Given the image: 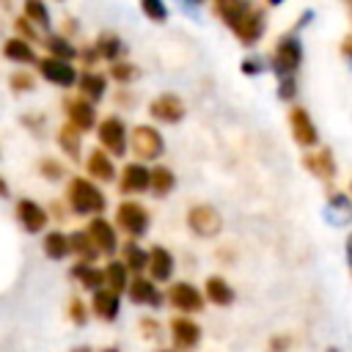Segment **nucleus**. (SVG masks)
I'll return each instance as SVG.
<instances>
[{
	"instance_id": "nucleus-1",
	"label": "nucleus",
	"mask_w": 352,
	"mask_h": 352,
	"mask_svg": "<svg viewBox=\"0 0 352 352\" xmlns=\"http://www.w3.org/2000/svg\"><path fill=\"white\" fill-rule=\"evenodd\" d=\"M212 11L239 38L242 47H253L267 30L264 6H256V3H248V0H214Z\"/></svg>"
},
{
	"instance_id": "nucleus-2",
	"label": "nucleus",
	"mask_w": 352,
	"mask_h": 352,
	"mask_svg": "<svg viewBox=\"0 0 352 352\" xmlns=\"http://www.w3.org/2000/svg\"><path fill=\"white\" fill-rule=\"evenodd\" d=\"M300 63H302V41H300L297 30L283 33V36L275 41L272 55H270L272 72L278 74V80H297Z\"/></svg>"
},
{
	"instance_id": "nucleus-3",
	"label": "nucleus",
	"mask_w": 352,
	"mask_h": 352,
	"mask_svg": "<svg viewBox=\"0 0 352 352\" xmlns=\"http://www.w3.org/2000/svg\"><path fill=\"white\" fill-rule=\"evenodd\" d=\"M66 201H69V209H72L74 214H96V217H99V212L107 206L104 192H102L91 179H85V176H74V179L69 182V187H66Z\"/></svg>"
},
{
	"instance_id": "nucleus-4",
	"label": "nucleus",
	"mask_w": 352,
	"mask_h": 352,
	"mask_svg": "<svg viewBox=\"0 0 352 352\" xmlns=\"http://www.w3.org/2000/svg\"><path fill=\"white\" fill-rule=\"evenodd\" d=\"M96 138H99V146H102L110 157H124V154H126L129 129H126V124L121 121V116H107V118H102L99 126H96Z\"/></svg>"
},
{
	"instance_id": "nucleus-5",
	"label": "nucleus",
	"mask_w": 352,
	"mask_h": 352,
	"mask_svg": "<svg viewBox=\"0 0 352 352\" xmlns=\"http://www.w3.org/2000/svg\"><path fill=\"white\" fill-rule=\"evenodd\" d=\"M289 132H292V140L302 148H316L319 146V129L311 118V113L300 104H292L289 107Z\"/></svg>"
},
{
	"instance_id": "nucleus-6",
	"label": "nucleus",
	"mask_w": 352,
	"mask_h": 352,
	"mask_svg": "<svg viewBox=\"0 0 352 352\" xmlns=\"http://www.w3.org/2000/svg\"><path fill=\"white\" fill-rule=\"evenodd\" d=\"M129 146H132V151H135L140 160H157V157H162V151H165V140H162V135H160L151 124H138V126H132V132H129Z\"/></svg>"
},
{
	"instance_id": "nucleus-7",
	"label": "nucleus",
	"mask_w": 352,
	"mask_h": 352,
	"mask_svg": "<svg viewBox=\"0 0 352 352\" xmlns=\"http://www.w3.org/2000/svg\"><path fill=\"white\" fill-rule=\"evenodd\" d=\"M116 223L124 234H129V239H138L148 231V212L138 201H124L116 209Z\"/></svg>"
},
{
	"instance_id": "nucleus-8",
	"label": "nucleus",
	"mask_w": 352,
	"mask_h": 352,
	"mask_svg": "<svg viewBox=\"0 0 352 352\" xmlns=\"http://www.w3.org/2000/svg\"><path fill=\"white\" fill-rule=\"evenodd\" d=\"M187 226H190L192 234L209 239V236H217V234H220L223 217H220V212H217L214 206H209V204H192V206L187 209Z\"/></svg>"
},
{
	"instance_id": "nucleus-9",
	"label": "nucleus",
	"mask_w": 352,
	"mask_h": 352,
	"mask_svg": "<svg viewBox=\"0 0 352 352\" xmlns=\"http://www.w3.org/2000/svg\"><path fill=\"white\" fill-rule=\"evenodd\" d=\"M302 168H305L314 179H319V182H333L336 173H338L336 157H333V148H330V146H319V148L302 154Z\"/></svg>"
},
{
	"instance_id": "nucleus-10",
	"label": "nucleus",
	"mask_w": 352,
	"mask_h": 352,
	"mask_svg": "<svg viewBox=\"0 0 352 352\" xmlns=\"http://www.w3.org/2000/svg\"><path fill=\"white\" fill-rule=\"evenodd\" d=\"M148 113H151L154 121H162V124H179V121L184 118L187 107H184V99H182L179 94H170V91H168V94H160V96L151 99Z\"/></svg>"
},
{
	"instance_id": "nucleus-11",
	"label": "nucleus",
	"mask_w": 352,
	"mask_h": 352,
	"mask_svg": "<svg viewBox=\"0 0 352 352\" xmlns=\"http://www.w3.org/2000/svg\"><path fill=\"white\" fill-rule=\"evenodd\" d=\"M204 294L190 283V280H176L170 289H168V302L182 311V314H198L204 311Z\"/></svg>"
},
{
	"instance_id": "nucleus-12",
	"label": "nucleus",
	"mask_w": 352,
	"mask_h": 352,
	"mask_svg": "<svg viewBox=\"0 0 352 352\" xmlns=\"http://www.w3.org/2000/svg\"><path fill=\"white\" fill-rule=\"evenodd\" d=\"M170 341L179 352H192L201 344V327L190 316H173L170 319Z\"/></svg>"
},
{
	"instance_id": "nucleus-13",
	"label": "nucleus",
	"mask_w": 352,
	"mask_h": 352,
	"mask_svg": "<svg viewBox=\"0 0 352 352\" xmlns=\"http://www.w3.org/2000/svg\"><path fill=\"white\" fill-rule=\"evenodd\" d=\"M118 190L124 195H135L143 190H151V170L143 162H126L118 173Z\"/></svg>"
},
{
	"instance_id": "nucleus-14",
	"label": "nucleus",
	"mask_w": 352,
	"mask_h": 352,
	"mask_svg": "<svg viewBox=\"0 0 352 352\" xmlns=\"http://www.w3.org/2000/svg\"><path fill=\"white\" fill-rule=\"evenodd\" d=\"M38 74L44 80L60 85V88H69V85H74L80 80L77 69L72 63H66V60H58V58H41L38 60Z\"/></svg>"
},
{
	"instance_id": "nucleus-15",
	"label": "nucleus",
	"mask_w": 352,
	"mask_h": 352,
	"mask_svg": "<svg viewBox=\"0 0 352 352\" xmlns=\"http://www.w3.org/2000/svg\"><path fill=\"white\" fill-rule=\"evenodd\" d=\"M16 220H19V226H22L28 234H41L44 226L50 223V214H47V209L38 206L36 201L19 198V201H16Z\"/></svg>"
},
{
	"instance_id": "nucleus-16",
	"label": "nucleus",
	"mask_w": 352,
	"mask_h": 352,
	"mask_svg": "<svg viewBox=\"0 0 352 352\" xmlns=\"http://www.w3.org/2000/svg\"><path fill=\"white\" fill-rule=\"evenodd\" d=\"M63 110H66V116H69V124L77 126L80 132L99 126V124H96L94 102H88V99H82V96H72V99H66V102H63Z\"/></svg>"
},
{
	"instance_id": "nucleus-17",
	"label": "nucleus",
	"mask_w": 352,
	"mask_h": 352,
	"mask_svg": "<svg viewBox=\"0 0 352 352\" xmlns=\"http://www.w3.org/2000/svg\"><path fill=\"white\" fill-rule=\"evenodd\" d=\"M88 236L94 239V245H96V250L99 253H116V248H118V236H116V228L104 220V217H94V220H88Z\"/></svg>"
},
{
	"instance_id": "nucleus-18",
	"label": "nucleus",
	"mask_w": 352,
	"mask_h": 352,
	"mask_svg": "<svg viewBox=\"0 0 352 352\" xmlns=\"http://www.w3.org/2000/svg\"><path fill=\"white\" fill-rule=\"evenodd\" d=\"M85 170H88V176L96 179V182H113V179H118L116 165H113V160H110V154H107L104 148H91V151H88Z\"/></svg>"
},
{
	"instance_id": "nucleus-19",
	"label": "nucleus",
	"mask_w": 352,
	"mask_h": 352,
	"mask_svg": "<svg viewBox=\"0 0 352 352\" xmlns=\"http://www.w3.org/2000/svg\"><path fill=\"white\" fill-rule=\"evenodd\" d=\"M173 267H176V261H173V256H170L168 248L154 245V248L148 250V272H151V280H157V283L170 280Z\"/></svg>"
},
{
	"instance_id": "nucleus-20",
	"label": "nucleus",
	"mask_w": 352,
	"mask_h": 352,
	"mask_svg": "<svg viewBox=\"0 0 352 352\" xmlns=\"http://www.w3.org/2000/svg\"><path fill=\"white\" fill-rule=\"evenodd\" d=\"M204 297L212 302V305H220V308H226V305H231L234 302V286L223 278V275H209L206 278V283H204Z\"/></svg>"
},
{
	"instance_id": "nucleus-21",
	"label": "nucleus",
	"mask_w": 352,
	"mask_h": 352,
	"mask_svg": "<svg viewBox=\"0 0 352 352\" xmlns=\"http://www.w3.org/2000/svg\"><path fill=\"white\" fill-rule=\"evenodd\" d=\"M126 294H129L132 302H140V305H154V308H157V305L162 302L160 289H157L154 280H148V278H132Z\"/></svg>"
},
{
	"instance_id": "nucleus-22",
	"label": "nucleus",
	"mask_w": 352,
	"mask_h": 352,
	"mask_svg": "<svg viewBox=\"0 0 352 352\" xmlns=\"http://www.w3.org/2000/svg\"><path fill=\"white\" fill-rule=\"evenodd\" d=\"M91 308H94V314H96L102 322H113V319L118 316V311H121V300H118L116 292H110V289H99V292H94Z\"/></svg>"
},
{
	"instance_id": "nucleus-23",
	"label": "nucleus",
	"mask_w": 352,
	"mask_h": 352,
	"mask_svg": "<svg viewBox=\"0 0 352 352\" xmlns=\"http://www.w3.org/2000/svg\"><path fill=\"white\" fill-rule=\"evenodd\" d=\"M3 55H6L8 60L19 63V66H25V63H38L33 44L25 41V38H19V36H11V38L3 41Z\"/></svg>"
},
{
	"instance_id": "nucleus-24",
	"label": "nucleus",
	"mask_w": 352,
	"mask_h": 352,
	"mask_svg": "<svg viewBox=\"0 0 352 352\" xmlns=\"http://www.w3.org/2000/svg\"><path fill=\"white\" fill-rule=\"evenodd\" d=\"M77 85H80L82 99H88V102H99V99L104 96V91H107V77H104V74H99V72L85 69V72L80 74Z\"/></svg>"
},
{
	"instance_id": "nucleus-25",
	"label": "nucleus",
	"mask_w": 352,
	"mask_h": 352,
	"mask_svg": "<svg viewBox=\"0 0 352 352\" xmlns=\"http://www.w3.org/2000/svg\"><path fill=\"white\" fill-rule=\"evenodd\" d=\"M72 278L80 280V286H82V289H91V292L107 289V286H104V270H99V267H94V264L77 261V264L72 267Z\"/></svg>"
},
{
	"instance_id": "nucleus-26",
	"label": "nucleus",
	"mask_w": 352,
	"mask_h": 352,
	"mask_svg": "<svg viewBox=\"0 0 352 352\" xmlns=\"http://www.w3.org/2000/svg\"><path fill=\"white\" fill-rule=\"evenodd\" d=\"M94 47H96L99 58H102V60H110V63H118V55L124 52V41H121V36L113 33V30H102V33L96 36Z\"/></svg>"
},
{
	"instance_id": "nucleus-27",
	"label": "nucleus",
	"mask_w": 352,
	"mask_h": 352,
	"mask_svg": "<svg viewBox=\"0 0 352 352\" xmlns=\"http://www.w3.org/2000/svg\"><path fill=\"white\" fill-rule=\"evenodd\" d=\"M58 146H60V151L69 157V160H80V154H82V132L77 129V126H72V124H63L60 129H58Z\"/></svg>"
},
{
	"instance_id": "nucleus-28",
	"label": "nucleus",
	"mask_w": 352,
	"mask_h": 352,
	"mask_svg": "<svg viewBox=\"0 0 352 352\" xmlns=\"http://www.w3.org/2000/svg\"><path fill=\"white\" fill-rule=\"evenodd\" d=\"M44 47L50 50V58H58V60H66V63H72L74 58H80V50L69 41V36L50 33V36L44 38Z\"/></svg>"
},
{
	"instance_id": "nucleus-29",
	"label": "nucleus",
	"mask_w": 352,
	"mask_h": 352,
	"mask_svg": "<svg viewBox=\"0 0 352 352\" xmlns=\"http://www.w3.org/2000/svg\"><path fill=\"white\" fill-rule=\"evenodd\" d=\"M41 248H44V256L52 258V261H60V258H66V256L72 253V242H69V236H66L63 231H50V234H44Z\"/></svg>"
},
{
	"instance_id": "nucleus-30",
	"label": "nucleus",
	"mask_w": 352,
	"mask_h": 352,
	"mask_svg": "<svg viewBox=\"0 0 352 352\" xmlns=\"http://www.w3.org/2000/svg\"><path fill=\"white\" fill-rule=\"evenodd\" d=\"M69 242H72V253H77V258H80L82 264H94V261H96L99 250H96V245H94V239L88 236L85 228L69 234Z\"/></svg>"
},
{
	"instance_id": "nucleus-31",
	"label": "nucleus",
	"mask_w": 352,
	"mask_h": 352,
	"mask_svg": "<svg viewBox=\"0 0 352 352\" xmlns=\"http://www.w3.org/2000/svg\"><path fill=\"white\" fill-rule=\"evenodd\" d=\"M129 270H126V264L124 261H110L107 267H104V286L110 289V292H116V294H121V292H126L129 289Z\"/></svg>"
},
{
	"instance_id": "nucleus-32",
	"label": "nucleus",
	"mask_w": 352,
	"mask_h": 352,
	"mask_svg": "<svg viewBox=\"0 0 352 352\" xmlns=\"http://www.w3.org/2000/svg\"><path fill=\"white\" fill-rule=\"evenodd\" d=\"M121 261L126 264V270L143 272V270H148V250H143L138 242L129 239V242L121 248Z\"/></svg>"
},
{
	"instance_id": "nucleus-33",
	"label": "nucleus",
	"mask_w": 352,
	"mask_h": 352,
	"mask_svg": "<svg viewBox=\"0 0 352 352\" xmlns=\"http://www.w3.org/2000/svg\"><path fill=\"white\" fill-rule=\"evenodd\" d=\"M327 212H330V217H336L333 223H346L352 217V198L338 190L327 192Z\"/></svg>"
},
{
	"instance_id": "nucleus-34",
	"label": "nucleus",
	"mask_w": 352,
	"mask_h": 352,
	"mask_svg": "<svg viewBox=\"0 0 352 352\" xmlns=\"http://www.w3.org/2000/svg\"><path fill=\"white\" fill-rule=\"evenodd\" d=\"M173 187H176L173 170H170L168 165H154V168H151V192H154L157 198H165Z\"/></svg>"
},
{
	"instance_id": "nucleus-35",
	"label": "nucleus",
	"mask_w": 352,
	"mask_h": 352,
	"mask_svg": "<svg viewBox=\"0 0 352 352\" xmlns=\"http://www.w3.org/2000/svg\"><path fill=\"white\" fill-rule=\"evenodd\" d=\"M22 11H25V16H28L33 25L50 28V8H47L44 3H38V0H28V3L22 6Z\"/></svg>"
},
{
	"instance_id": "nucleus-36",
	"label": "nucleus",
	"mask_w": 352,
	"mask_h": 352,
	"mask_svg": "<svg viewBox=\"0 0 352 352\" xmlns=\"http://www.w3.org/2000/svg\"><path fill=\"white\" fill-rule=\"evenodd\" d=\"M8 88H11L14 94H28V91H33V88H36V80H33V74H30V72L16 69V72L8 77Z\"/></svg>"
},
{
	"instance_id": "nucleus-37",
	"label": "nucleus",
	"mask_w": 352,
	"mask_h": 352,
	"mask_svg": "<svg viewBox=\"0 0 352 352\" xmlns=\"http://www.w3.org/2000/svg\"><path fill=\"white\" fill-rule=\"evenodd\" d=\"M138 74V69L132 66V63H126V60H118V63H110V77L116 80V82H121V85H126L132 77Z\"/></svg>"
},
{
	"instance_id": "nucleus-38",
	"label": "nucleus",
	"mask_w": 352,
	"mask_h": 352,
	"mask_svg": "<svg viewBox=\"0 0 352 352\" xmlns=\"http://www.w3.org/2000/svg\"><path fill=\"white\" fill-rule=\"evenodd\" d=\"M140 11H143L151 22H165V19H168V8H165L160 0H143V3H140Z\"/></svg>"
},
{
	"instance_id": "nucleus-39",
	"label": "nucleus",
	"mask_w": 352,
	"mask_h": 352,
	"mask_svg": "<svg viewBox=\"0 0 352 352\" xmlns=\"http://www.w3.org/2000/svg\"><path fill=\"white\" fill-rule=\"evenodd\" d=\"M38 173H41L44 179H50V182H58V179L63 176V165H60L58 160H52V157H44V160L38 162Z\"/></svg>"
},
{
	"instance_id": "nucleus-40",
	"label": "nucleus",
	"mask_w": 352,
	"mask_h": 352,
	"mask_svg": "<svg viewBox=\"0 0 352 352\" xmlns=\"http://www.w3.org/2000/svg\"><path fill=\"white\" fill-rule=\"evenodd\" d=\"M66 314H69V319H72L74 324H85V322H88V308H85V302H82L80 297H72V300H69Z\"/></svg>"
},
{
	"instance_id": "nucleus-41",
	"label": "nucleus",
	"mask_w": 352,
	"mask_h": 352,
	"mask_svg": "<svg viewBox=\"0 0 352 352\" xmlns=\"http://www.w3.org/2000/svg\"><path fill=\"white\" fill-rule=\"evenodd\" d=\"M14 30H16V36L25 38V41H33V38H36L33 22H30L28 16H16V19H14Z\"/></svg>"
},
{
	"instance_id": "nucleus-42",
	"label": "nucleus",
	"mask_w": 352,
	"mask_h": 352,
	"mask_svg": "<svg viewBox=\"0 0 352 352\" xmlns=\"http://www.w3.org/2000/svg\"><path fill=\"white\" fill-rule=\"evenodd\" d=\"M267 346H270V352H289V346H292V336H283V333H280V336H272Z\"/></svg>"
},
{
	"instance_id": "nucleus-43",
	"label": "nucleus",
	"mask_w": 352,
	"mask_h": 352,
	"mask_svg": "<svg viewBox=\"0 0 352 352\" xmlns=\"http://www.w3.org/2000/svg\"><path fill=\"white\" fill-rule=\"evenodd\" d=\"M140 327H143V336H146V338H151V336L160 333V322L151 319V316H143V319H140Z\"/></svg>"
},
{
	"instance_id": "nucleus-44",
	"label": "nucleus",
	"mask_w": 352,
	"mask_h": 352,
	"mask_svg": "<svg viewBox=\"0 0 352 352\" xmlns=\"http://www.w3.org/2000/svg\"><path fill=\"white\" fill-rule=\"evenodd\" d=\"M242 72H245V74H258V72H261V60H256V58L242 60Z\"/></svg>"
},
{
	"instance_id": "nucleus-45",
	"label": "nucleus",
	"mask_w": 352,
	"mask_h": 352,
	"mask_svg": "<svg viewBox=\"0 0 352 352\" xmlns=\"http://www.w3.org/2000/svg\"><path fill=\"white\" fill-rule=\"evenodd\" d=\"M80 58L91 66V63H96V60H99V52H96V47H91V50H80Z\"/></svg>"
},
{
	"instance_id": "nucleus-46",
	"label": "nucleus",
	"mask_w": 352,
	"mask_h": 352,
	"mask_svg": "<svg viewBox=\"0 0 352 352\" xmlns=\"http://www.w3.org/2000/svg\"><path fill=\"white\" fill-rule=\"evenodd\" d=\"M11 195V190H8V182L0 176V198H8Z\"/></svg>"
},
{
	"instance_id": "nucleus-47",
	"label": "nucleus",
	"mask_w": 352,
	"mask_h": 352,
	"mask_svg": "<svg viewBox=\"0 0 352 352\" xmlns=\"http://www.w3.org/2000/svg\"><path fill=\"white\" fill-rule=\"evenodd\" d=\"M346 261H349V270H352V234L346 236Z\"/></svg>"
},
{
	"instance_id": "nucleus-48",
	"label": "nucleus",
	"mask_w": 352,
	"mask_h": 352,
	"mask_svg": "<svg viewBox=\"0 0 352 352\" xmlns=\"http://www.w3.org/2000/svg\"><path fill=\"white\" fill-rule=\"evenodd\" d=\"M72 352H94V349H91V346H74Z\"/></svg>"
},
{
	"instance_id": "nucleus-49",
	"label": "nucleus",
	"mask_w": 352,
	"mask_h": 352,
	"mask_svg": "<svg viewBox=\"0 0 352 352\" xmlns=\"http://www.w3.org/2000/svg\"><path fill=\"white\" fill-rule=\"evenodd\" d=\"M102 352H118V349H116V346H107V349H102Z\"/></svg>"
},
{
	"instance_id": "nucleus-50",
	"label": "nucleus",
	"mask_w": 352,
	"mask_h": 352,
	"mask_svg": "<svg viewBox=\"0 0 352 352\" xmlns=\"http://www.w3.org/2000/svg\"><path fill=\"white\" fill-rule=\"evenodd\" d=\"M327 352H338V349H336V346H330V349H327Z\"/></svg>"
},
{
	"instance_id": "nucleus-51",
	"label": "nucleus",
	"mask_w": 352,
	"mask_h": 352,
	"mask_svg": "<svg viewBox=\"0 0 352 352\" xmlns=\"http://www.w3.org/2000/svg\"><path fill=\"white\" fill-rule=\"evenodd\" d=\"M157 352H168V349H157Z\"/></svg>"
}]
</instances>
